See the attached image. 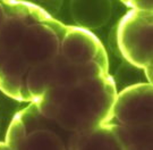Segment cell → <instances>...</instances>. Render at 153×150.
<instances>
[{"instance_id": "cell-1", "label": "cell", "mask_w": 153, "mask_h": 150, "mask_svg": "<svg viewBox=\"0 0 153 150\" xmlns=\"http://www.w3.org/2000/svg\"><path fill=\"white\" fill-rule=\"evenodd\" d=\"M117 97L109 74L68 88L55 122L67 132L85 133L108 122Z\"/></svg>"}, {"instance_id": "cell-2", "label": "cell", "mask_w": 153, "mask_h": 150, "mask_svg": "<svg viewBox=\"0 0 153 150\" xmlns=\"http://www.w3.org/2000/svg\"><path fill=\"white\" fill-rule=\"evenodd\" d=\"M152 37V11L131 9L121 18L117 30V42L123 56L142 69L153 66Z\"/></svg>"}, {"instance_id": "cell-3", "label": "cell", "mask_w": 153, "mask_h": 150, "mask_svg": "<svg viewBox=\"0 0 153 150\" xmlns=\"http://www.w3.org/2000/svg\"><path fill=\"white\" fill-rule=\"evenodd\" d=\"M153 88L150 83H137L117 93L108 122L104 125L140 126L152 124Z\"/></svg>"}, {"instance_id": "cell-4", "label": "cell", "mask_w": 153, "mask_h": 150, "mask_svg": "<svg viewBox=\"0 0 153 150\" xmlns=\"http://www.w3.org/2000/svg\"><path fill=\"white\" fill-rule=\"evenodd\" d=\"M66 26L53 18L30 25L23 37L18 51L30 67L52 60L60 54Z\"/></svg>"}, {"instance_id": "cell-5", "label": "cell", "mask_w": 153, "mask_h": 150, "mask_svg": "<svg viewBox=\"0 0 153 150\" xmlns=\"http://www.w3.org/2000/svg\"><path fill=\"white\" fill-rule=\"evenodd\" d=\"M60 54L73 64L83 65L94 61L104 72L109 73V61L103 46L88 30L79 26H66Z\"/></svg>"}, {"instance_id": "cell-6", "label": "cell", "mask_w": 153, "mask_h": 150, "mask_svg": "<svg viewBox=\"0 0 153 150\" xmlns=\"http://www.w3.org/2000/svg\"><path fill=\"white\" fill-rule=\"evenodd\" d=\"M23 5L22 10H15L14 13H5L6 21L0 28V66L8 56L18 50L23 40L26 28L34 23L30 21V17L42 16L44 13L42 9L26 10Z\"/></svg>"}, {"instance_id": "cell-7", "label": "cell", "mask_w": 153, "mask_h": 150, "mask_svg": "<svg viewBox=\"0 0 153 150\" xmlns=\"http://www.w3.org/2000/svg\"><path fill=\"white\" fill-rule=\"evenodd\" d=\"M30 68L18 50L10 54L0 66V90L16 100L32 101L25 84Z\"/></svg>"}, {"instance_id": "cell-8", "label": "cell", "mask_w": 153, "mask_h": 150, "mask_svg": "<svg viewBox=\"0 0 153 150\" xmlns=\"http://www.w3.org/2000/svg\"><path fill=\"white\" fill-rule=\"evenodd\" d=\"M71 14L81 26L88 28H99L108 22L111 14V5L105 1H93V2H71Z\"/></svg>"}, {"instance_id": "cell-9", "label": "cell", "mask_w": 153, "mask_h": 150, "mask_svg": "<svg viewBox=\"0 0 153 150\" xmlns=\"http://www.w3.org/2000/svg\"><path fill=\"white\" fill-rule=\"evenodd\" d=\"M123 150H152V124L140 126H123L109 124Z\"/></svg>"}, {"instance_id": "cell-10", "label": "cell", "mask_w": 153, "mask_h": 150, "mask_svg": "<svg viewBox=\"0 0 153 150\" xmlns=\"http://www.w3.org/2000/svg\"><path fill=\"white\" fill-rule=\"evenodd\" d=\"M25 84L32 102L40 99L49 89L55 88L51 60L31 67L26 75Z\"/></svg>"}, {"instance_id": "cell-11", "label": "cell", "mask_w": 153, "mask_h": 150, "mask_svg": "<svg viewBox=\"0 0 153 150\" xmlns=\"http://www.w3.org/2000/svg\"><path fill=\"white\" fill-rule=\"evenodd\" d=\"M119 146L115 134L107 125L85 133H78L75 150H115Z\"/></svg>"}, {"instance_id": "cell-12", "label": "cell", "mask_w": 153, "mask_h": 150, "mask_svg": "<svg viewBox=\"0 0 153 150\" xmlns=\"http://www.w3.org/2000/svg\"><path fill=\"white\" fill-rule=\"evenodd\" d=\"M14 150H67L59 134L50 130L28 133Z\"/></svg>"}, {"instance_id": "cell-13", "label": "cell", "mask_w": 153, "mask_h": 150, "mask_svg": "<svg viewBox=\"0 0 153 150\" xmlns=\"http://www.w3.org/2000/svg\"><path fill=\"white\" fill-rule=\"evenodd\" d=\"M125 5L131 7L133 10L152 11V1H125Z\"/></svg>"}, {"instance_id": "cell-14", "label": "cell", "mask_w": 153, "mask_h": 150, "mask_svg": "<svg viewBox=\"0 0 153 150\" xmlns=\"http://www.w3.org/2000/svg\"><path fill=\"white\" fill-rule=\"evenodd\" d=\"M6 21V14H5V9H4V6L0 2V28L2 26L4 22Z\"/></svg>"}, {"instance_id": "cell-15", "label": "cell", "mask_w": 153, "mask_h": 150, "mask_svg": "<svg viewBox=\"0 0 153 150\" xmlns=\"http://www.w3.org/2000/svg\"><path fill=\"white\" fill-rule=\"evenodd\" d=\"M0 150H11L8 146L6 145V143H2V142H0Z\"/></svg>"}, {"instance_id": "cell-16", "label": "cell", "mask_w": 153, "mask_h": 150, "mask_svg": "<svg viewBox=\"0 0 153 150\" xmlns=\"http://www.w3.org/2000/svg\"><path fill=\"white\" fill-rule=\"evenodd\" d=\"M115 150H123V149H121V147H120V145H119V146H118V147H117V148H116V149Z\"/></svg>"}]
</instances>
